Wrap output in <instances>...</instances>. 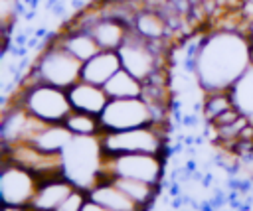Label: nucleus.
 Listing matches in <instances>:
<instances>
[{
	"label": "nucleus",
	"mask_w": 253,
	"mask_h": 211,
	"mask_svg": "<svg viewBox=\"0 0 253 211\" xmlns=\"http://www.w3.org/2000/svg\"><path fill=\"white\" fill-rule=\"evenodd\" d=\"M253 41L245 32L217 28L202 35L194 57V77L202 93L229 91L251 67Z\"/></svg>",
	"instance_id": "obj_1"
},
{
	"label": "nucleus",
	"mask_w": 253,
	"mask_h": 211,
	"mask_svg": "<svg viewBox=\"0 0 253 211\" xmlns=\"http://www.w3.org/2000/svg\"><path fill=\"white\" fill-rule=\"evenodd\" d=\"M81 67H83V61H79L59 41H55V37H51L42 47V51L38 53L30 69L18 79V83L42 81L61 89H69L81 79Z\"/></svg>",
	"instance_id": "obj_2"
},
{
	"label": "nucleus",
	"mask_w": 253,
	"mask_h": 211,
	"mask_svg": "<svg viewBox=\"0 0 253 211\" xmlns=\"http://www.w3.org/2000/svg\"><path fill=\"white\" fill-rule=\"evenodd\" d=\"M14 103L22 105L36 118L55 124L63 122L67 114L73 110L67 89L49 85V83H16V91L12 97Z\"/></svg>",
	"instance_id": "obj_3"
},
{
	"label": "nucleus",
	"mask_w": 253,
	"mask_h": 211,
	"mask_svg": "<svg viewBox=\"0 0 253 211\" xmlns=\"http://www.w3.org/2000/svg\"><path fill=\"white\" fill-rule=\"evenodd\" d=\"M170 124H146L126 130H103L99 136L105 154H162L168 152Z\"/></svg>",
	"instance_id": "obj_4"
},
{
	"label": "nucleus",
	"mask_w": 253,
	"mask_h": 211,
	"mask_svg": "<svg viewBox=\"0 0 253 211\" xmlns=\"http://www.w3.org/2000/svg\"><path fill=\"white\" fill-rule=\"evenodd\" d=\"M172 108L154 106L142 97L111 99L101 112L103 130H126L146 124H170Z\"/></svg>",
	"instance_id": "obj_5"
},
{
	"label": "nucleus",
	"mask_w": 253,
	"mask_h": 211,
	"mask_svg": "<svg viewBox=\"0 0 253 211\" xmlns=\"http://www.w3.org/2000/svg\"><path fill=\"white\" fill-rule=\"evenodd\" d=\"M172 45L174 43H170V41H162V43L148 41L130 30L128 37L117 51H119L123 69H126L140 81H146L156 71L170 67Z\"/></svg>",
	"instance_id": "obj_6"
},
{
	"label": "nucleus",
	"mask_w": 253,
	"mask_h": 211,
	"mask_svg": "<svg viewBox=\"0 0 253 211\" xmlns=\"http://www.w3.org/2000/svg\"><path fill=\"white\" fill-rule=\"evenodd\" d=\"M65 177L85 191L99 179L103 172V148L99 136H73L61 152Z\"/></svg>",
	"instance_id": "obj_7"
},
{
	"label": "nucleus",
	"mask_w": 253,
	"mask_h": 211,
	"mask_svg": "<svg viewBox=\"0 0 253 211\" xmlns=\"http://www.w3.org/2000/svg\"><path fill=\"white\" fill-rule=\"evenodd\" d=\"M101 176L132 177L154 185H162L166 156L162 154H105L103 152Z\"/></svg>",
	"instance_id": "obj_8"
},
{
	"label": "nucleus",
	"mask_w": 253,
	"mask_h": 211,
	"mask_svg": "<svg viewBox=\"0 0 253 211\" xmlns=\"http://www.w3.org/2000/svg\"><path fill=\"white\" fill-rule=\"evenodd\" d=\"M38 176L30 170L10 162L2 160L0 170V197L2 203L8 205H30L36 189H38Z\"/></svg>",
	"instance_id": "obj_9"
},
{
	"label": "nucleus",
	"mask_w": 253,
	"mask_h": 211,
	"mask_svg": "<svg viewBox=\"0 0 253 211\" xmlns=\"http://www.w3.org/2000/svg\"><path fill=\"white\" fill-rule=\"evenodd\" d=\"M87 197L111 211H144L113 181L111 176H99V179L87 189Z\"/></svg>",
	"instance_id": "obj_10"
},
{
	"label": "nucleus",
	"mask_w": 253,
	"mask_h": 211,
	"mask_svg": "<svg viewBox=\"0 0 253 211\" xmlns=\"http://www.w3.org/2000/svg\"><path fill=\"white\" fill-rule=\"evenodd\" d=\"M132 32L138 34L140 37L148 39V41H156V43H162V41H170L174 43V34H172V28L166 20V16L160 12V10H152V8H140L134 18H132V24H130Z\"/></svg>",
	"instance_id": "obj_11"
},
{
	"label": "nucleus",
	"mask_w": 253,
	"mask_h": 211,
	"mask_svg": "<svg viewBox=\"0 0 253 211\" xmlns=\"http://www.w3.org/2000/svg\"><path fill=\"white\" fill-rule=\"evenodd\" d=\"M87 30L93 34V37L97 39V43L101 45V49H115L117 51L125 43V39L128 37V34H130L132 28L125 20L115 18V16L101 14V10H99V16L91 22V26Z\"/></svg>",
	"instance_id": "obj_12"
},
{
	"label": "nucleus",
	"mask_w": 253,
	"mask_h": 211,
	"mask_svg": "<svg viewBox=\"0 0 253 211\" xmlns=\"http://www.w3.org/2000/svg\"><path fill=\"white\" fill-rule=\"evenodd\" d=\"M67 95H69L73 110H83V112H91L97 116H101L107 103L111 101L103 85H95V83H89L83 79H79L75 85H71L67 89Z\"/></svg>",
	"instance_id": "obj_13"
},
{
	"label": "nucleus",
	"mask_w": 253,
	"mask_h": 211,
	"mask_svg": "<svg viewBox=\"0 0 253 211\" xmlns=\"http://www.w3.org/2000/svg\"><path fill=\"white\" fill-rule=\"evenodd\" d=\"M73 187H75V183L71 179H67L65 176L42 179L38 183V189H36L30 205L34 211H55L59 207V203L73 191Z\"/></svg>",
	"instance_id": "obj_14"
},
{
	"label": "nucleus",
	"mask_w": 253,
	"mask_h": 211,
	"mask_svg": "<svg viewBox=\"0 0 253 211\" xmlns=\"http://www.w3.org/2000/svg\"><path fill=\"white\" fill-rule=\"evenodd\" d=\"M55 41H59L71 55H75L79 61H87L91 59L95 53L101 51V45L97 43V39L93 37V34L85 28H77V26H65L57 35H53Z\"/></svg>",
	"instance_id": "obj_15"
},
{
	"label": "nucleus",
	"mask_w": 253,
	"mask_h": 211,
	"mask_svg": "<svg viewBox=\"0 0 253 211\" xmlns=\"http://www.w3.org/2000/svg\"><path fill=\"white\" fill-rule=\"evenodd\" d=\"M119 69H123L119 51H115V49H101L99 53H95L91 59H87L83 63L81 79L89 81V83H95V85H105Z\"/></svg>",
	"instance_id": "obj_16"
},
{
	"label": "nucleus",
	"mask_w": 253,
	"mask_h": 211,
	"mask_svg": "<svg viewBox=\"0 0 253 211\" xmlns=\"http://www.w3.org/2000/svg\"><path fill=\"white\" fill-rule=\"evenodd\" d=\"M71 140H73V134L67 130V126L63 122H55V124H43L42 130L34 136L32 144H36L43 152L61 154Z\"/></svg>",
	"instance_id": "obj_17"
},
{
	"label": "nucleus",
	"mask_w": 253,
	"mask_h": 211,
	"mask_svg": "<svg viewBox=\"0 0 253 211\" xmlns=\"http://www.w3.org/2000/svg\"><path fill=\"white\" fill-rule=\"evenodd\" d=\"M113 181L138 205L142 207L144 211H148L158 195H160V185H154V183H148V181H142V179H132V177H113Z\"/></svg>",
	"instance_id": "obj_18"
},
{
	"label": "nucleus",
	"mask_w": 253,
	"mask_h": 211,
	"mask_svg": "<svg viewBox=\"0 0 253 211\" xmlns=\"http://www.w3.org/2000/svg\"><path fill=\"white\" fill-rule=\"evenodd\" d=\"M103 87H105L109 99L142 97V91H144V83L138 77H134L132 73H128L126 69H119Z\"/></svg>",
	"instance_id": "obj_19"
},
{
	"label": "nucleus",
	"mask_w": 253,
	"mask_h": 211,
	"mask_svg": "<svg viewBox=\"0 0 253 211\" xmlns=\"http://www.w3.org/2000/svg\"><path fill=\"white\" fill-rule=\"evenodd\" d=\"M229 95H231V99H233L235 108H237L241 114H245V116L251 120V124H253V63H251V67L231 85Z\"/></svg>",
	"instance_id": "obj_20"
},
{
	"label": "nucleus",
	"mask_w": 253,
	"mask_h": 211,
	"mask_svg": "<svg viewBox=\"0 0 253 211\" xmlns=\"http://www.w3.org/2000/svg\"><path fill=\"white\" fill-rule=\"evenodd\" d=\"M63 124L73 136H101L103 132L101 116L83 110H71L63 120Z\"/></svg>",
	"instance_id": "obj_21"
},
{
	"label": "nucleus",
	"mask_w": 253,
	"mask_h": 211,
	"mask_svg": "<svg viewBox=\"0 0 253 211\" xmlns=\"http://www.w3.org/2000/svg\"><path fill=\"white\" fill-rule=\"evenodd\" d=\"M233 99L229 95V91H211V93H204L202 99V116L208 122H213L217 116H221L223 112H227L229 108H233Z\"/></svg>",
	"instance_id": "obj_22"
},
{
	"label": "nucleus",
	"mask_w": 253,
	"mask_h": 211,
	"mask_svg": "<svg viewBox=\"0 0 253 211\" xmlns=\"http://www.w3.org/2000/svg\"><path fill=\"white\" fill-rule=\"evenodd\" d=\"M89 201V197H87V191L83 189V187H73V191L59 203V207L55 209V211H83V207H85V203Z\"/></svg>",
	"instance_id": "obj_23"
},
{
	"label": "nucleus",
	"mask_w": 253,
	"mask_h": 211,
	"mask_svg": "<svg viewBox=\"0 0 253 211\" xmlns=\"http://www.w3.org/2000/svg\"><path fill=\"white\" fill-rule=\"evenodd\" d=\"M2 211H34L32 205H8L2 203Z\"/></svg>",
	"instance_id": "obj_24"
},
{
	"label": "nucleus",
	"mask_w": 253,
	"mask_h": 211,
	"mask_svg": "<svg viewBox=\"0 0 253 211\" xmlns=\"http://www.w3.org/2000/svg\"><path fill=\"white\" fill-rule=\"evenodd\" d=\"M83 211H111V209H107V207H103V205H99V203H95V201L89 199V201L85 203Z\"/></svg>",
	"instance_id": "obj_25"
}]
</instances>
